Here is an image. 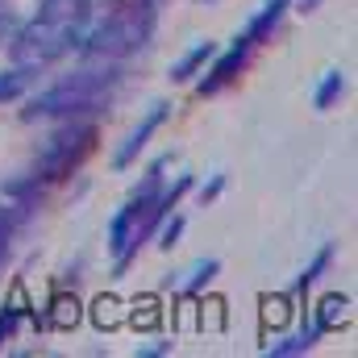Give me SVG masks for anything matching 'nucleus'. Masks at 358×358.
I'll list each match as a JSON object with an SVG mask.
<instances>
[{
    "instance_id": "f257e3e1",
    "label": "nucleus",
    "mask_w": 358,
    "mask_h": 358,
    "mask_svg": "<svg viewBox=\"0 0 358 358\" xmlns=\"http://www.w3.org/2000/svg\"><path fill=\"white\" fill-rule=\"evenodd\" d=\"M92 4H96V0H67V4L55 8L50 17H34L29 25H21V29L13 34V42H8L13 59L42 67V63H55L59 55L76 50V46L84 42V34L92 29V13H96Z\"/></svg>"
},
{
    "instance_id": "f03ea898",
    "label": "nucleus",
    "mask_w": 358,
    "mask_h": 358,
    "mask_svg": "<svg viewBox=\"0 0 358 358\" xmlns=\"http://www.w3.org/2000/svg\"><path fill=\"white\" fill-rule=\"evenodd\" d=\"M159 4L163 0H125L121 8H113L96 29L84 34V59H125L138 46H146L159 21Z\"/></svg>"
},
{
    "instance_id": "7ed1b4c3",
    "label": "nucleus",
    "mask_w": 358,
    "mask_h": 358,
    "mask_svg": "<svg viewBox=\"0 0 358 358\" xmlns=\"http://www.w3.org/2000/svg\"><path fill=\"white\" fill-rule=\"evenodd\" d=\"M117 84V71L113 67H88V71H76L67 80H59L55 88H46L42 96L29 100L25 117L38 121V117H67V113H88L92 104L104 96V92Z\"/></svg>"
},
{
    "instance_id": "20e7f679",
    "label": "nucleus",
    "mask_w": 358,
    "mask_h": 358,
    "mask_svg": "<svg viewBox=\"0 0 358 358\" xmlns=\"http://www.w3.org/2000/svg\"><path fill=\"white\" fill-rule=\"evenodd\" d=\"M92 142H96V125L88 121H71L67 129H59L46 146H42V155H38V167H34V183H55V179L71 176L80 163H84V155L92 150Z\"/></svg>"
},
{
    "instance_id": "39448f33",
    "label": "nucleus",
    "mask_w": 358,
    "mask_h": 358,
    "mask_svg": "<svg viewBox=\"0 0 358 358\" xmlns=\"http://www.w3.org/2000/svg\"><path fill=\"white\" fill-rule=\"evenodd\" d=\"M163 121H167V100H155V104H150V113H146V117H142V121L129 129V138L117 146V155H113V167H117V171H125V167H129V163L142 155V146L150 142V134H155Z\"/></svg>"
},
{
    "instance_id": "423d86ee",
    "label": "nucleus",
    "mask_w": 358,
    "mask_h": 358,
    "mask_svg": "<svg viewBox=\"0 0 358 358\" xmlns=\"http://www.w3.org/2000/svg\"><path fill=\"white\" fill-rule=\"evenodd\" d=\"M250 46H255V42L238 38V42H234L225 55H213L217 63L204 71V80H200V88H196V92H200V96H213V92H221L229 80H234V76H238V71H242V67H246V59H250Z\"/></svg>"
},
{
    "instance_id": "0eeeda50",
    "label": "nucleus",
    "mask_w": 358,
    "mask_h": 358,
    "mask_svg": "<svg viewBox=\"0 0 358 358\" xmlns=\"http://www.w3.org/2000/svg\"><path fill=\"white\" fill-rule=\"evenodd\" d=\"M283 8H287V0H267V4H263V8H259L255 17H250V25H246V34H242V38H246V42H263L271 29L279 25Z\"/></svg>"
},
{
    "instance_id": "6e6552de",
    "label": "nucleus",
    "mask_w": 358,
    "mask_h": 358,
    "mask_svg": "<svg viewBox=\"0 0 358 358\" xmlns=\"http://www.w3.org/2000/svg\"><path fill=\"white\" fill-rule=\"evenodd\" d=\"M213 55H217V46H213V42H196V46H192L179 63H171V80H176V84H183V80L200 76V67H204Z\"/></svg>"
},
{
    "instance_id": "1a4fd4ad",
    "label": "nucleus",
    "mask_w": 358,
    "mask_h": 358,
    "mask_svg": "<svg viewBox=\"0 0 358 358\" xmlns=\"http://www.w3.org/2000/svg\"><path fill=\"white\" fill-rule=\"evenodd\" d=\"M34 76H38V67H34V63H17V67L0 71V104H4V100H17L21 92L34 84Z\"/></svg>"
},
{
    "instance_id": "9d476101",
    "label": "nucleus",
    "mask_w": 358,
    "mask_h": 358,
    "mask_svg": "<svg viewBox=\"0 0 358 358\" xmlns=\"http://www.w3.org/2000/svg\"><path fill=\"white\" fill-rule=\"evenodd\" d=\"M321 334H325V329H321V325H313V329H308V325H304V329H300V334H292V338H283V342H275V346H271L267 355H271V358L304 355V350H308V346H313V342H317V338H321Z\"/></svg>"
},
{
    "instance_id": "9b49d317",
    "label": "nucleus",
    "mask_w": 358,
    "mask_h": 358,
    "mask_svg": "<svg viewBox=\"0 0 358 358\" xmlns=\"http://www.w3.org/2000/svg\"><path fill=\"white\" fill-rule=\"evenodd\" d=\"M346 304H350V300H346L342 292H329V296L317 304V325H321V329H334V325H342V317H346Z\"/></svg>"
},
{
    "instance_id": "f8f14e48",
    "label": "nucleus",
    "mask_w": 358,
    "mask_h": 358,
    "mask_svg": "<svg viewBox=\"0 0 358 358\" xmlns=\"http://www.w3.org/2000/svg\"><path fill=\"white\" fill-rule=\"evenodd\" d=\"M342 92H346L342 71H325V80H321V88H317V96H313V104H317V108H329V104H334Z\"/></svg>"
},
{
    "instance_id": "ddd939ff",
    "label": "nucleus",
    "mask_w": 358,
    "mask_h": 358,
    "mask_svg": "<svg viewBox=\"0 0 358 358\" xmlns=\"http://www.w3.org/2000/svg\"><path fill=\"white\" fill-rule=\"evenodd\" d=\"M187 275H192V279H187L179 292H187V296H192V292H200V287H204V283L217 275V259H204V263H196V267L187 271Z\"/></svg>"
},
{
    "instance_id": "4468645a",
    "label": "nucleus",
    "mask_w": 358,
    "mask_h": 358,
    "mask_svg": "<svg viewBox=\"0 0 358 358\" xmlns=\"http://www.w3.org/2000/svg\"><path fill=\"white\" fill-rule=\"evenodd\" d=\"M329 259H334V250H329V246H321V250H317V259H313V263L304 267V275L296 279V292H304V287H308V283H313V279H317L321 271L329 267Z\"/></svg>"
},
{
    "instance_id": "2eb2a0df",
    "label": "nucleus",
    "mask_w": 358,
    "mask_h": 358,
    "mask_svg": "<svg viewBox=\"0 0 358 358\" xmlns=\"http://www.w3.org/2000/svg\"><path fill=\"white\" fill-rule=\"evenodd\" d=\"M21 29V17H17V8H8L4 0H0V46L4 42H13V34Z\"/></svg>"
},
{
    "instance_id": "dca6fc26",
    "label": "nucleus",
    "mask_w": 358,
    "mask_h": 358,
    "mask_svg": "<svg viewBox=\"0 0 358 358\" xmlns=\"http://www.w3.org/2000/svg\"><path fill=\"white\" fill-rule=\"evenodd\" d=\"M17 321H21V304H8V308L0 313V342H4V338L17 329Z\"/></svg>"
},
{
    "instance_id": "f3484780",
    "label": "nucleus",
    "mask_w": 358,
    "mask_h": 358,
    "mask_svg": "<svg viewBox=\"0 0 358 358\" xmlns=\"http://www.w3.org/2000/svg\"><path fill=\"white\" fill-rule=\"evenodd\" d=\"M163 221H167V217H163ZM179 234H183V217H176V221H167V225H163V242H159V246H176Z\"/></svg>"
},
{
    "instance_id": "a211bd4d",
    "label": "nucleus",
    "mask_w": 358,
    "mask_h": 358,
    "mask_svg": "<svg viewBox=\"0 0 358 358\" xmlns=\"http://www.w3.org/2000/svg\"><path fill=\"white\" fill-rule=\"evenodd\" d=\"M8 234H13V217L0 208V255H4V242H8Z\"/></svg>"
}]
</instances>
